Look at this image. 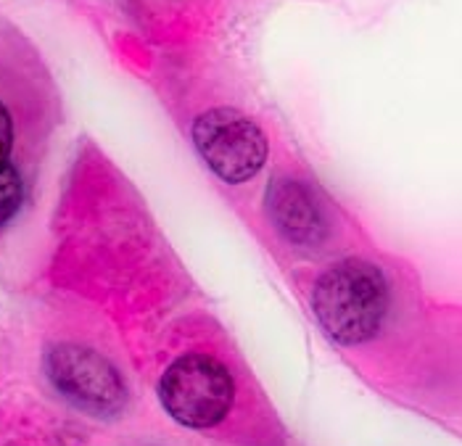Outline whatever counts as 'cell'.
Listing matches in <instances>:
<instances>
[{
	"instance_id": "obj_3",
	"label": "cell",
	"mask_w": 462,
	"mask_h": 446,
	"mask_svg": "<svg viewBox=\"0 0 462 446\" xmlns=\"http://www.w3.org/2000/svg\"><path fill=\"white\" fill-rule=\"evenodd\" d=\"M193 145L207 167L227 185H241L264 167L270 145L262 127L244 111L219 106L193 125Z\"/></svg>"
},
{
	"instance_id": "obj_5",
	"label": "cell",
	"mask_w": 462,
	"mask_h": 446,
	"mask_svg": "<svg viewBox=\"0 0 462 446\" xmlns=\"http://www.w3.org/2000/svg\"><path fill=\"white\" fill-rule=\"evenodd\" d=\"M267 214L278 233L296 248L320 246L328 238V217L312 185L296 177H275L267 188Z\"/></svg>"
},
{
	"instance_id": "obj_1",
	"label": "cell",
	"mask_w": 462,
	"mask_h": 446,
	"mask_svg": "<svg viewBox=\"0 0 462 446\" xmlns=\"http://www.w3.org/2000/svg\"><path fill=\"white\" fill-rule=\"evenodd\" d=\"M312 309L328 339L359 346L378 336L389 311V283L373 262L344 259L318 277Z\"/></svg>"
},
{
	"instance_id": "obj_2",
	"label": "cell",
	"mask_w": 462,
	"mask_h": 446,
	"mask_svg": "<svg viewBox=\"0 0 462 446\" xmlns=\"http://www.w3.org/2000/svg\"><path fill=\"white\" fill-rule=\"evenodd\" d=\"M236 383L227 367L209 354H182L159 380V402L167 414L193 431H207L233 407Z\"/></svg>"
},
{
	"instance_id": "obj_4",
	"label": "cell",
	"mask_w": 462,
	"mask_h": 446,
	"mask_svg": "<svg viewBox=\"0 0 462 446\" xmlns=\"http://www.w3.org/2000/svg\"><path fill=\"white\" fill-rule=\"evenodd\" d=\"M45 376L77 410L114 417L127 404V386L116 367L93 348L61 343L45 354Z\"/></svg>"
}]
</instances>
